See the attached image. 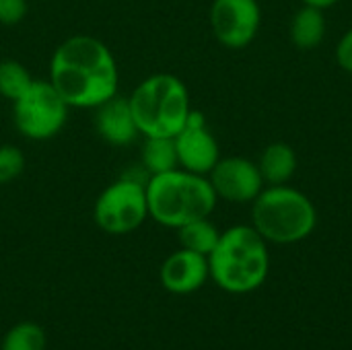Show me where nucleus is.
I'll return each instance as SVG.
<instances>
[{
  "mask_svg": "<svg viewBox=\"0 0 352 350\" xmlns=\"http://www.w3.org/2000/svg\"><path fill=\"white\" fill-rule=\"evenodd\" d=\"M25 155L14 144H0V186H6L23 175L25 171Z\"/></svg>",
  "mask_w": 352,
  "mask_h": 350,
  "instance_id": "obj_19",
  "label": "nucleus"
},
{
  "mask_svg": "<svg viewBox=\"0 0 352 350\" xmlns=\"http://www.w3.org/2000/svg\"><path fill=\"white\" fill-rule=\"evenodd\" d=\"M210 278L227 293L245 295L260 289L270 270L268 241L252 225H235L221 231L217 248L208 256Z\"/></svg>",
  "mask_w": 352,
  "mask_h": 350,
  "instance_id": "obj_2",
  "label": "nucleus"
},
{
  "mask_svg": "<svg viewBox=\"0 0 352 350\" xmlns=\"http://www.w3.org/2000/svg\"><path fill=\"white\" fill-rule=\"evenodd\" d=\"M27 0H0V25H19L27 17Z\"/></svg>",
  "mask_w": 352,
  "mask_h": 350,
  "instance_id": "obj_20",
  "label": "nucleus"
},
{
  "mask_svg": "<svg viewBox=\"0 0 352 350\" xmlns=\"http://www.w3.org/2000/svg\"><path fill=\"white\" fill-rule=\"evenodd\" d=\"M219 237H221V231L217 229V225L208 219H198V221H192L184 227L177 229V239H179V245L184 250H190V252H196V254H202V256H210V252L217 248L219 243Z\"/></svg>",
  "mask_w": 352,
  "mask_h": 350,
  "instance_id": "obj_16",
  "label": "nucleus"
},
{
  "mask_svg": "<svg viewBox=\"0 0 352 350\" xmlns=\"http://www.w3.org/2000/svg\"><path fill=\"white\" fill-rule=\"evenodd\" d=\"M318 225V210L307 194L283 184L264 186L252 202V227L276 245H291L307 239Z\"/></svg>",
  "mask_w": 352,
  "mask_h": 350,
  "instance_id": "obj_5",
  "label": "nucleus"
},
{
  "mask_svg": "<svg viewBox=\"0 0 352 350\" xmlns=\"http://www.w3.org/2000/svg\"><path fill=\"white\" fill-rule=\"evenodd\" d=\"M140 136L173 138L192 113L186 83L169 72H157L138 83L128 97Z\"/></svg>",
  "mask_w": 352,
  "mask_h": 350,
  "instance_id": "obj_4",
  "label": "nucleus"
},
{
  "mask_svg": "<svg viewBox=\"0 0 352 350\" xmlns=\"http://www.w3.org/2000/svg\"><path fill=\"white\" fill-rule=\"evenodd\" d=\"M68 107L95 109L118 95L120 70L113 52L95 35H70L50 60V78Z\"/></svg>",
  "mask_w": 352,
  "mask_h": 350,
  "instance_id": "obj_1",
  "label": "nucleus"
},
{
  "mask_svg": "<svg viewBox=\"0 0 352 350\" xmlns=\"http://www.w3.org/2000/svg\"><path fill=\"white\" fill-rule=\"evenodd\" d=\"M68 109V103L50 80L33 78L29 89L12 101V122L25 138L43 142L62 132Z\"/></svg>",
  "mask_w": 352,
  "mask_h": 350,
  "instance_id": "obj_7",
  "label": "nucleus"
},
{
  "mask_svg": "<svg viewBox=\"0 0 352 350\" xmlns=\"http://www.w3.org/2000/svg\"><path fill=\"white\" fill-rule=\"evenodd\" d=\"M208 19L212 35L221 45L243 50L258 37L262 10L256 0H212Z\"/></svg>",
  "mask_w": 352,
  "mask_h": 350,
  "instance_id": "obj_8",
  "label": "nucleus"
},
{
  "mask_svg": "<svg viewBox=\"0 0 352 350\" xmlns=\"http://www.w3.org/2000/svg\"><path fill=\"white\" fill-rule=\"evenodd\" d=\"M159 278L165 291L173 295H190L204 287L210 278L208 258L190 250L179 248L177 252L169 254L161 264Z\"/></svg>",
  "mask_w": 352,
  "mask_h": 350,
  "instance_id": "obj_11",
  "label": "nucleus"
},
{
  "mask_svg": "<svg viewBox=\"0 0 352 350\" xmlns=\"http://www.w3.org/2000/svg\"><path fill=\"white\" fill-rule=\"evenodd\" d=\"M297 153L287 142L268 144L258 161V169L266 186H283L289 184L297 173Z\"/></svg>",
  "mask_w": 352,
  "mask_h": 350,
  "instance_id": "obj_13",
  "label": "nucleus"
},
{
  "mask_svg": "<svg viewBox=\"0 0 352 350\" xmlns=\"http://www.w3.org/2000/svg\"><path fill=\"white\" fill-rule=\"evenodd\" d=\"M177 151L173 138L167 136H148L144 138L142 151H140V169L146 177L167 173L171 169H177Z\"/></svg>",
  "mask_w": 352,
  "mask_h": 350,
  "instance_id": "obj_15",
  "label": "nucleus"
},
{
  "mask_svg": "<svg viewBox=\"0 0 352 350\" xmlns=\"http://www.w3.org/2000/svg\"><path fill=\"white\" fill-rule=\"evenodd\" d=\"M33 83L31 72L16 60H0V95L8 101L19 99Z\"/></svg>",
  "mask_w": 352,
  "mask_h": 350,
  "instance_id": "obj_18",
  "label": "nucleus"
},
{
  "mask_svg": "<svg viewBox=\"0 0 352 350\" xmlns=\"http://www.w3.org/2000/svg\"><path fill=\"white\" fill-rule=\"evenodd\" d=\"M148 219L146 179L122 175L97 196L93 204V221L107 235H128Z\"/></svg>",
  "mask_w": 352,
  "mask_h": 350,
  "instance_id": "obj_6",
  "label": "nucleus"
},
{
  "mask_svg": "<svg viewBox=\"0 0 352 350\" xmlns=\"http://www.w3.org/2000/svg\"><path fill=\"white\" fill-rule=\"evenodd\" d=\"M291 41L297 50H316L326 37V17L324 10L303 4L291 19L289 27Z\"/></svg>",
  "mask_w": 352,
  "mask_h": 350,
  "instance_id": "obj_14",
  "label": "nucleus"
},
{
  "mask_svg": "<svg viewBox=\"0 0 352 350\" xmlns=\"http://www.w3.org/2000/svg\"><path fill=\"white\" fill-rule=\"evenodd\" d=\"M301 2L307 4V6H316V8H320V10H326V8L338 4L340 0H301Z\"/></svg>",
  "mask_w": 352,
  "mask_h": 350,
  "instance_id": "obj_22",
  "label": "nucleus"
},
{
  "mask_svg": "<svg viewBox=\"0 0 352 350\" xmlns=\"http://www.w3.org/2000/svg\"><path fill=\"white\" fill-rule=\"evenodd\" d=\"M336 62L344 72L352 74V27L344 31V35L336 45Z\"/></svg>",
  "mask_w": 352,
  "mask_h": 350,
  "instance_id": "obj_21",
  "label": "nucleus"
},
{
  "mask_svg": "<svg viewBox=\"0 0 352 350\" xmlns=\"http://www.w3.org/2000/svg\"><path fill=\"white\" fill-rule=\"evenodd\" d=\"M47 336L35 322L14 324L2 338L0 350H45Z\"/></svg>",
  "mask_w": 352,
  "mask_h": 350,
  "instance_id": "obj_17",
  "label": "nucleus"
},
{
  "mask_svg": "<svg viewBox=\"0 0 352 350\" xmlns=\"http://www.w3.org/2000/svg\"><path fill=\"white\" fill-rule=\"evenodd\" d=\"M177 163L182 169L208 175L221 159V149L214 134L206 126V118L200 111L190 113L186 126L173 136Z\"/></svg>",
  "mask_w": 352,
  "mask_h": 350,
  "instance_id": "obj_10",
  "label": "nucleus"
},
{
  "mask_svg": "<svg viewBox=\"0 0 352 350\" xmlns=\"http://www.w3.org/2000/svg\"><path fill=\"white\" fill-rule=\"evenodd\" d=\"M146 202L148 219L177 231L192 221L208 219L219 198L206 175L177 167L146 179Z\"/></svg>",
  "mask_w": 352,
  "mask_h": 350,
  "instance_id": "obj_3",
  "label": "nucleus"
},
{
  "mask_svg": "<svg viewBox=\"0 0 352 350\" xmlns=\"http://www.w3.org/2000/svg\"><path fill=\"white\" fill-rule=\"evenodd\" d=\"M93 124L97 134L111 146H128L140 136L130 109V101L120 95L95 107Z\"/></svg>",
  "mask_w": 352,
  "mask_h": 350,
  "instance_id": "obj_12",
  "label": "nucleus"
},
{
  "mask_svg": "<svg viewBox=\"0 0 352 350\" xmlns=\"http://www.w3.org/2000/svg\"><path fill=\"white\" fill-rule=\"evenodd\" d=\"M217 198L231 204H250L264 190L258 163L245 157H221L206 175Z\"/></svg>",
  "mask_w": 352,
  "mask_h": 350,
  "instance_id": "obj_9",
  "label": "nucleus"
}]
</instances>
